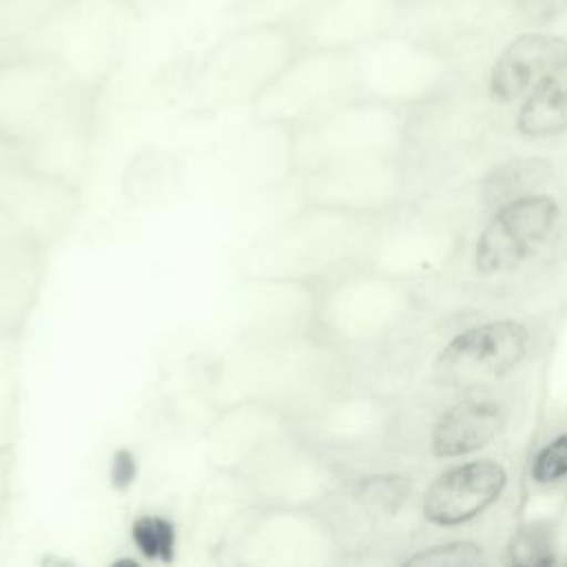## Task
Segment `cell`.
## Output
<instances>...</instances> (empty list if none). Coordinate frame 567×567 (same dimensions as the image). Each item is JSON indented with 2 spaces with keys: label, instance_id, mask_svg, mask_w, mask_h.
<instances>
[{
  "label": "cell",
  "instance_id": "cell-16",
  "mask_svg": "<svg viewBox=\"0 0 567 567\" xmlns=\"http://www.w3.org/2000/svg\"><path fill=\"white\" fill-rule=\"evenodd\" d=\"M120 2H124V4L131 7V9H142V7L153 4V2H157V0H120Z\"/></svg>",
  "mask_w": 567,
  "mask_h": 567
},
{
  "label": "cell",
  "instance_id": "cell-13",
  "mask_svg": "<svg viewBox=\"0 0 567 567\" xmlns=\"http://www.w3.org/2000/svg\"><path fill=\"white\" fill-rule=\"evenodd\" d=\"M133 538L137 547L151 558H166L173 549V529L162 518H142L133 527Z\"/></svg>",
  "mask_w": 567,
  "mask_h": 567
},
{
  "label": "cell",
  "instance_id": "cell-3",
  "mask_svg": "<svg viewBox=\"0 0 567 567\" xmlns=\"http://www.w3.org/2000/svg\"><path fill=\"white\" fill-rule=\"evenodd\" d=\"M401 13L403 0H323L295 33L301 49L343 51L388 33Z\"/></svg>",
  "mask_w": 567,
  "mask_h": 567
},
{
  "label": "cell",
  "instance_id": "cell-4",
  "mask_svg": "<svg viewBox=\"0 0 567 567\" xmlns=\"http://www.w3.org/2000/svg\"><path fill=\"white\" fill-rule=\"evenodd\" d=\"M567 60V38L543 27L514 35L496 55L487 91L498 104L525 100L547 75Z\"/></svg>",
  "mask_w": 567,
  "mask_h": 567
},
{
  "label": "cell",
  "instance_id": "cell-6",
  "mask_svg": "<svg viewBox=\"0 0 567 567\" xmlns=\"http://www.w3.org/2000/svg\"><path fill=\"white\" fill-rule=\"evenodd\" d=\"M505 425V412L496 401L470 399L447 408L432 427V452L441 458L472 454L485 447Z\"/></svg>",
  "mask_w": 567,
  "mask_h": 567
},
{
  "label": "cell",
  "instance_id": "cell-10",
  "mask_svg": "<svg viewBox=\"0 0 567 567\" xmlns=\"http://www.w3.org/2000/svg\"><path fill=\"white\" fill-rule=\"evenodd\" d=\"M509 563L514 565H554V540L547 527L538 523H529L520 527L507 547Z\"/></svg>",
  "mask_w": 567,
  "mask_h": 567
},
{
  "label": "cell",
  "instance_id": "cell-5",
  "mask_svg": "<svg viewBox=\"0 0 567 567\" xmlns=\"http://www.w3.org/2000/svg\"><path fill=\"white\" fill-rule=\"evenodd\" d=\"M507 485L496 461L483 458L443 472L423 496V516L434 525H461L494 505Z\"/></svg>",
  "mask_w": 567,
  "mask_h": 567
},
{
  "label": "cell",
  "instance_id": "cell-15",
  "mask_svg": "<svg viewBox=\"0 0 567 567\" xmlns=\"http://www.w3.org/2000/svg\"><path fill=\"white\" fill-rule=\"evenodd\" d=\"M7 4L9 2H18V7H24V2H27V7H29V11H35V9H40L42 4H44V11H55V9H60L62 4H66L69 0H4Z\"/></svg>",
  "mask_w": 567,
  "mask_h": 567
},
{
  "label": "cell",
  "instance_id": "cell-14",
  "mask_svg": "<svg viewBox=\"0 0 567 567\" xmlns=\"http://www.w3.org/2000/svg\"><path fill=\"white\" fill-rule=\"evenodd\" d=\"M514 11L527 22L543 27L567 13V0H514Z\"/></svg>",
  "mask_w": 567,
  "mask_h": 567
},
{
  "label": "cell",
  "instance_id": "cell-2",
  "mask_svg": "<svg viewBox=\"0 0 567 567\" xmlns=\"http://www.w3.org/2000/svg\"><path fill=\"white\" fill-rule=\"evenodd\" d=\"M529 348V330L514 319L472 326L441 350L436 368L456 383L487 381L512 372Z\"/></svg>",
  "mask_w": 567,
  "mask_h": 567
},
{
  "label": "cell",
  "instance_id": "cell-12",
  "mask_svg": "<svg viewBox=\"0 0 567 567\" xmlns=\"http://www.w3.org/2000/svg\"><path fill=\"white\" fill-rule=\"evenodd\" d=\"M529 474L536 483L549 485L567 476V434H558L532 461Z\"/></svg>",
  "mask_w": 567,
  "mask_h": 567
},
{
  "label": "cell",
  "instance_id": "cell-11",
  "mask_svg": "<svg viewBox=\"0 0 567 567\" xmlns=\"http://www.w3.org/2000/svg\"><path fill=\"white\" fill-rule=\"evenodd\" d=\"M485 563L483 547L470 540H452L443 545H434L427 549H421L419 554L405 558V565H443V567H456V565H481Z\"/></svg>",
  "mask_w": 567,
  "mask_h": 567
},
{
  "label": "cell",
  "instance_id": "cell-1",
  "mask_svg": "<svg viewBox=\"0 0 567 567\" xmlns=\"http://www.w3.org/2000/svg\"><path fill=\"white\" fill-rule=\"evenodd\" d=\"M558 204L549 195H523L492 215L476 239L474 266L481 275H498L525 261L551 233Z\"/></svg>",
  "mask_w": 567,
  "mask_h": 567
},
{
  "label": "cell",
  "instance_id": "cell-8",
  "mask_svg": "<svg viewBox=\"0 0 567 567\" xmlns=\"http://www.w3.org/2000/svg\"><path fill=\"white\" fill-rule=\"evenodd\" d=\"M547 175L549 164L540 157H514L485 175L481 184L483 202L489 206H503L512 199L534 193Z\"/></svg>",
  "mask_w": 567,
  "mask_h": 567
},
{
  "label": "cell",
  "instance_id": "cell-7",
  "mask_svg": "<svg viewBox=\"0 0 567 567\" xmlns=\"http://www.w3.org/2000/svg\"><path fill=\"white\" fill-rule=\"evenodd\" d=\"M516 128L527 137H547L567 128V60L523 100Z\"/></svg>",
  "mask_w": 567,
  "mask_h": 567
},
{
  "label": "cell",
  "instance_id": "cell-9",
  "mask_svg": "<svg viewBox=\"0 0 567 567\" xmlns=\"http://www.w3.org/2000/svg\"><path fill=\"white\" fill-rule=\"evenodd\" d=\"M323 0H237L230 16L239 24H279L295 29Z\"/></svg>",
  "mask_w": 567,
  "mask_h": 567
}]
</instances>
